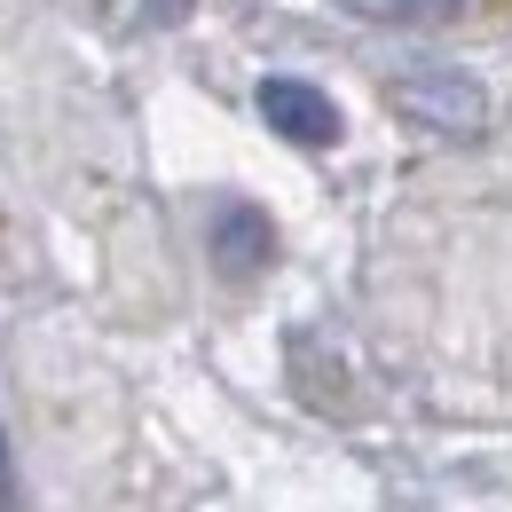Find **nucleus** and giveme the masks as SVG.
Here are the masks:
<instances>
[{"label": "nucleus", "instance_id": "1", "mask_svg": "<svg viewBox=\"0 0 512 512\" xmlns=\"http://www.w3.org/2000/svg\"><path fill=\"white\" fill-rule=\"evenodd\" d=\"M394 111L418 119V127H434V134H449V142H473V134L489 127V87L465 64H449V56H410V64L394 71Z\"/></svg>", "mask_w": 512, "mask_h": 512}, {"label": "nucleus", "instance_id": "3", "mask_svg": "<svg viewBox=\"0 0 512 512\" xmlns=\"http://www.w3.org/2000/svg\"><path fill=\"white\" fill-rule=\"evenodd\" d=\"M213 253H237V268H260L268 260V221H260L253 205H229L221 229H213Z\"/></svg>", "mask_w": 512, "mask_h": 512}, {"label": "nucleus", "instance_id": "2", "mask_svg": "<svg viewBox=\"0 0 512 512\" xmlns=\"http://www.w3.org/2000/svg\"><path fill=\"white\" fill-rule=\"evenodd\" d=\"M253 103L292 150H331V142H339V103L323 95L316 79H300V71H268Z\"/></svg>", "mask_w": 512, "mask_h": 512}, {"label": "nucleus", "instance_id": "4", "mask_svg": "<svg viewBox=\"0 0 512 512\" xmlns=\"http://www.w3.org/2000/svg\"><path fill=\"white\" fill-rule=\"evenodd\" d=\"M8 481H16V465H8V442H0V512H8Z\"/></svg>", "mask_w": 512, "mask_h": 512}]
</instances>
